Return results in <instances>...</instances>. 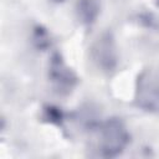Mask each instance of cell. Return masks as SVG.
<instances>
[{
	"mask_svg": "<svg viewBox=\"0 0 159 159\" xmlns=\"http://www.w3.org/2000/svg\"><path fill=\"white\" fill-rule=\"evenodd\" d=\"M129 142L130 134L122 119L112 117L101 124L98 139V152L101 157L116 158L120 155Z\"/></svg>",
	"mask_w": 159,
	"mask_h": 159,
	"instance_id": "cell-1",
	"label": "cell"
},
{
	"mask_svg": "<svg viewBox=\"0 0 159 159\" xmlns=\"http://www.w3.org/2000/svg\"><path fill=\"white\" fill-rule=\"evenodd\" d=\"M48 80L60 94H68L76 87L78 78L73 70L65 62L61 53L56 52L51 56L48 62Z\"/></svg>",
	"mask_w": 159,
	"mask_h": 159,
	"instance_id": "cell-2",
	"label": "cell"
},
{
	"mask_svg": "<svg viewBox=\"0 0 159 159\" xmlns=\"http://www.w3.org/2000/svg\"><path fill=\"white\" fill-rule=\"evenodd\" d=\"M91 53L93 62L101 71L109 73L114 71V68L117 67L118 56L116 42L113 35L109 31H106L98 36V39L94 41L92 46Z\"/></svg>",
	"mask_w": 159,
	"mask_h": 159,
	"instance_id": "cell-3",
	"label": "cell"
},
{
	"mask_svg": "<svg viewBox=\"0 0 159 159\" xmlns=\"http://www.w3.org/2000/svg\"><path fill=\"white\" fill-rule=\"evenodd\" d=\"M135 102L145 112L159 113V83L148 73H143L138 78Z\"/></svg>",
	"mask_w": 159,
	"mask_h": 159,
	"instance_id": "cell-4",
	"label": "cell"
},
{
	"mask_svg": "<svg viewBox=\"0 0 159 159\" xmlns=\"http://www.w3.org/2000/svg\"><path fill=\"white\" fill-rule=\"evenodd\" d=\"M77 17L84 25L93 24L99 15V4L97 0H80L76 6Z\"/></svg>",
	"mask_w": 159,
	"mask_h": 159,
	"instance_id": "cell-5",
	"label": "cell"
},
{
	"mask_svg": "<svg viewBox=\"0 0 159 159\" xmlns=\"http://www.w3.org/2000/svg\"><path fill=\"white\" fill-rule=\"evenodd\" d=\"M32 43H34V46L37 50H41V51H45L46 48H48L51 46L50 34H48V31L43 26L37 25V26L34 27V31H32Z\"/></svg>",
	"mask_w": 159,
	"mask_h": 159,
	"instance_id": "cell-6",
	"label": "cell"
},
{
	"mask_svg": "<svg viewBox=\"0 0 159 159\" xmlns=\"http://www.w3.org/2000/svg\"><path fill=\"white\" fill-rule=\"evenodd\" d=\"M45 119H47L50 123L60 124L63 119V114L60 108H57L55 106H47L45 108Z\"/></svg>",
	"mask_w": 159,
	"mask_h": 159,
	"instance_id": "cell-7",
	"label": "cell"
},
{
	"mask_svg": "<svg viewBox=\"0 0 159 159\" xmlns=\"http://www.w3.org/2000/svg\"><path fill=\"white\" fill-rule=\"evenodd\" d=\"M158 5H159V0H158Z\"/></svg>",
	"mask_w": 159,
	"mask_h": 159,
	"instance_id": "cell-8",
	"label": "cell"
}]
</instances>
